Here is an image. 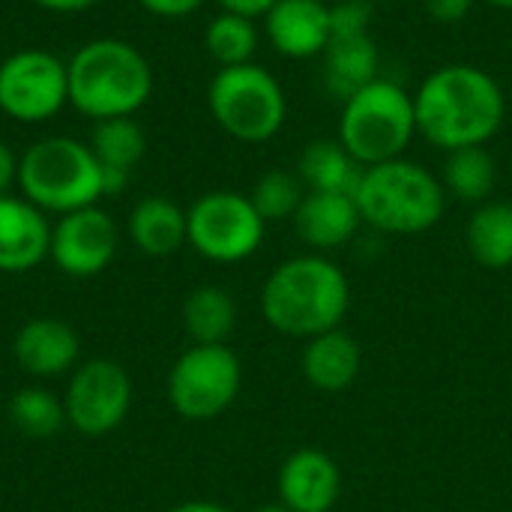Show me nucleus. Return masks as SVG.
Instances as JSON below:
<instances>
[{"label": "nucleus", "instance_id": "f257e3e1", "mask_svg": "<svg viewBox=\"0 0 512 512\" xmlns=\"http://www.w3.org/2000/svg\"><path fill=\"white\" fill-rule=\"evenodd\" d=\"M417 135L432 147H486L507 117L501 84L474 63H447L423 78L414 93Z\"/></svg>", "mask_w": 512, "mask_h": 512}, {"label": "nucleus", "instance_id": "f03ea898", "mask_svg": "<svg viewBox=\"0 0 512 512\" xmlns=\"http://www.w3.org/2000/svg\"><path fill=\"white\" fill-rule=\"evenodd\" d=\"M351 285L342 267L318 252L282 261L261 288L264 321L294 339H312L342 327Z\"/></svg>", "mask_w": 512, "mask_h": 512}, {"label": "nucleus", "instance_id": "7ed1b4c3", "mask_svg": "<svg viewBox=\"0 0 512 512\" xmlns=\"http://www.w3.org/2000/svg\"><path fill=\"white\" fill-rule=\"evenodd\" d=\"M66 69L69 105L93 123L132 117L153 93L150 60L126 39H90L72 54Z\"/></svg>", "mask_w": 512, "mask_h": 512}, {"label": "nucleus", "instance_id": "20e7f679", "mask_svg": "<svg viewBox=\"0 0 512 512\" xmlns=\"http://www.w3.org/2000/svg\"><path fill=\"white\" fill-rule=\"evenodd\" d=\"M363 225L384 234H426L432 231L447 207L444 183L411 159H390L363 171L354 192Z\"/></svg>", "mask_w": 512, "mask_h": 512}, {"label": "nucleus", "instance_id": "39448f33", "mask_svg": "<svg viewBox=\"0 0 512 512\" xmlns=\"http://www.w3.org/2000/svg\"><path fill=\"white\" fill-rule=\"evenodd\" d=\"M21 195L42 213H72L105 198L102 165L87 141L51 135L24 150L18 159Z\"/></svg>", "mask_w": 512, "mask_h": 512}, {"label": "nucleus", "instance_id": "423d86ee", "mask_svg": "<svg viewBox=\"0 0 512 512\" xmlns=\"http://www.w3.org/2000/svg\"><path fill=\"white\" fill-rule=\"evenodd\" d=\"M414 135V93L390 78H375L342 102L336 138L363 168L402 159Z\"/></svg>", "mask_w": 512, "mask_h": 512}, {"label": "nucleus", "instance_id": "0eeeda50", "mask_svg": "<svg viewBox=\"0 0 512 512\" xmlns=\"http://www.w3.org/2000/svg\"><path fill=\"white\" fill-rule=\"evenodd\" d=\"M207 105L216 126L243 144L276 138L288 117V99L279 78L258 63L219 69L207 87Z\"/></svg>", "mask_w": 512, "mask_h": 512}, {"label": "nucleus", "instance_id": "6e6552de", "mask_svg": "<svg viewBox=\"0 0 512 512\" xmlns=\"http://www.w3.org/2000/svg\"><path fill=\"white\" fill-rule=\"evenodd\" d=\"M243 387L240 357L228 345H192L168 372V402L189 423L222 417Z\"/></svg>", "mask_w": 512, "mask_h": 512}, {"label": "nucleus", "instance_id": "1a4fd4ad", "mask_svg": "<svg viewBox=\"0 0 512 512\" xmlns=\"http://www.w3.org/2000/svg\"><path fill=\"white\" fill-rule=\"evenodd\" d=\"M267 222L249 195L216 189L186 210V243L213 264H240L264 243Z\"/></svg>", "mask_w": 512, "mask_h": 512}, {"label": "nucleus", "instance_id": "9d476101", "mask_svg": "<svg viewBox=\"0 0 512 512\" xmlns=\"http://www.w3.org/2000/svg\"><path fill=\"white\" fill-rule=\"evenodd\" d=\"M69 105V69L45 48H21L0 63V111L18 123H45Z\"/></svg>", "mask_w": 512, "mask_h": 512}, {"label": "nucleus", "instance_id": "9b49d317", "mask_svg": "<svg viewBox=\"0 0 512 512\" xmlns=\"http://www.w3.org/2000/svg\"><path fill=\"white\" fill-rule=\"evenodd\" d=\"M63 405H66V423L75 432L87 438L108 435L129 417L132 381L126 369L114 360L105 357L87 360L72 372Z\"/></svg>", "mask_w": 512, "mask_h": 512}, {"label": "nucleus", "instance_id": "f8f14e48", "mask_svg": "<svg viewBox=\"0 0 512 512\" xmlns=\"http://www.w3.org/2000/svg\"><path fill=\"white\" fill-rule=\"evenodd\" d=\"M120 234L117 222L102 207H81L63 213L51 225V252L48 258L60 273L72 279H90L111 267L117 258Z\"/></svg>", "mask_w": 512, "mask_h": 512}, {"label": "nucleus", "instance_id": "ddd939ff", "mask_svg": "<svg viewBox=\"0 0 512 512\" xmlns=\"http://www.w3.org/2000/svg\"><path fill=\"white\" fill-rule=\"evenodd\" d=\"M342 495V471L324 450L303 447L279 468V501L291 512H330Z\"/></svg>", "mask_w": 512, "mask_h": 512}, {"label": "nucleus", "instance_id": "4468645a", "mask_svg": "<svg viewBox=\"0 0 512 512\" xmlns=\"http://www.w3.org/2000/svg\"><path fill=\"white\" fill-rule=\"evenodd\" d=\"M264 36L291 60L321 57L330 45V3L321 0H279L264 15Z\"/></svg>", "mask_w": 512, "mask_h": 512}, {"label": "nucleus", "instance_id": "2eb2a0df", "mask_svg": "<svg viewBox=\"0 0 512 512\" xmlns=\"http://www.w3.org/2000/svg\"><path fill=\"white\" fill-rule=\"evenodd\" d=\"M51 252L48 216L24 195H0V273H27Z\"/></svg>", "mask_w": 512, "mask_h": 512}, {"label": "nucleus", "instance_id": "dca6fc26", "mask_svg": "<svg viewBox=\"0 0 512 512\" xmlns=\"http://www.w3.org/2000/svg\"><path fill=\"white\" fill-rule=\"evenodd\" d=\"M81 339L60 318H33L12 339L15 363L33 378H57L78 363Z\"/></svg>", "mask_w": 512, "mask_h": 512}, {"label": "nucleus", "instance_id": "f3484780", "mask_svg": "<svg viewBox=\"0 0 512 512\" xmlns=\"http://www.w3.org/2000/svg\"><path fill=\"white\" fill-rule=\"evenodd\" d=\"M291 222H294L297 237L321 255V252L351 243L363 225V216H360L354 195L306 192Z\"/></svg>", "mask_w": 512, "mask_h": 512}, {"label": "nucleus", "instance_id": "a211bd4d", "mask_svg": "<svg viewBox=\"0 0 512 512\" xmlns=\"http://www.w3.org/2000/svg\"><path fill=\"white\" fill-rule=\"evenodd\" d=\"M360 369H363V351H360V342L348 330L336 327V330L306 339L303 375L315 390L342 393L357 381Z\"/></svg>", "mask_w": 512, "mask_h": 512}, {"label": "nucleus", "instance_id": "6ab92c4d", "mask_svg": "<svg viewBox=\"0 0 512 512\" xmlns=\"http://www.w3.org/2000/svg\"><path fill=\"white\" fill-rule=\"evenodd\" d=\"M324 87L330 96L345 102L360 87L381 78V51L372 33L360 36H336L324 48Z\"/></svg>", "mask_w": 512, "mask_h": 512}, {"label": "nucleus", "instance_id": "aec40b11", "mask_svg": "<svg viewBox=\"0 0 512 512\" xmlns=\"http://www.w3.org/2000/svg\"><path fill=\"white\" fill-rule=\"evenodd\" d=\"M129 240L150 258H168L186 243V210L171 198H141L129 213Z\"/></svg>", "mask_w": 512, "mask_h": 512}, {"label": "nucleus", "instance_id": "412c9836", "mask_svg": "<svg viewBox=\"0 0 512 512\" xmlns=\"http://www.w3.org/2000/svg\"><path fill=\"white\" fill-rule=\"evenodd\" d=\"M363 165L342 147L339 138L309 141L297 162V177L306 192H339L354 195L363 180Z\"/></svg>", "mask_w": 512, "mask_h": 512}, {"label": "nucleus", "instance_id": "4be33fe9", "mask_svg": "<svg viewBox=\"0 0 512 512\" xmlns=\"http://www.w3.org/2000/svg\"><path fill=\"white\" fill-rule=\"evenodd\" d=\"M468 252L477 264L489 270L512 267V204L510 201H486L474 210L465 228Z\"/></svg>", "mask_w": 512, "mask_h": 512}, {"label": "nucleus", "instance_id": "5701e85b", "mask_svg": "<svg viewBox=\"0 0 512 512\" xmlns=\"http://www.w3.org/2000/svg\"><path fill=\"white\" fill-rule=\"evenodd\" d=\"M183 327L195 345H225L237 327L234 297L219 285H201L183 300Z\"/></svg>", "mask_w": 512, "mask_h": 512}, {"label": "nucleus", "instance_id": "b1692460", "mask_svg": "<svg viewBox=\"0 0 512 512\" xmlns=\"http://www.w3.org/2000/svg\"><path fill=\"white\" fill-rule=\"evenodd\" d=\"M498 180L495 156L486 147L450 150L444 162V189L465 204H486Z\"/></svg>", "mask_w": 512, "mask_h": 512}, {"label": "nucleus", "instance_id": "393cba45", "mask_svg": "<svg viewBox=\"0 0 512 512\" xmlns=\"http://www.w3.org/2000/svg\"><path fill=\"white\" fill-rule=\"evenodd\" d=\"M87 144L102 168L129 174L147 150V135L135 123V117H111L93 123Z\"/></svg>", "mask_w": 512, "mask_h": 512}, {"label": "nucleus", "instance_id": "a878e982", "mask_svg": "<svg viewBox=\"0 0 512 512\" xmlns=\"http://www.w3.org/2000/svg\"><path fill=\"white\" fill-rule=\"evenodd\" d=\"M9 420L21 435L33 441H45L63 432L66 405L45 387H21L9 399Z\"/></svg>", "mask_w": 512, "mask_h": 512}, {"label": "nucleus", "instance_id": "bb28decb", "mask_svg": "<svg viewBox=\"0 0 512 512\" xmlns=\"http://www.w3.org/2000/svg\"><path fill=\"white\" fill-rule=\"evenodd\" d=\"M258 39H261V33H258L255 21L234 15V12H219L204 30V48L219 63V69L252 63V57L258 51Z\"/></svg>", "mask_w": 512, "mask_h": 512}, {"label": "nucleus", "instance_id": "cd10ccee", "mask_svg": "<svg viewBox=\"0 0 512 512\" xmlns=\"http://www.w3.org/2000/svg\"><path fill=\"white\" fill-rule=\"evenodd\" d=\"M303 195H306V186L300 183L297 174H291V171H267L252 186L249 201L255 204V210L261 213L264 222H282V219H294Z\"/></svg>", "mask_w": 512, "mask_h": 512}, {"label": "nucleus", "instance_id": "c85d7f7f", "mask_svg": "<svg viewBox=\"0 0 512 512\" xmlns=\"http://www.w3.org/2000/svg\"><path fill=\"white\" fill-rule=\"evenodd\" d=\"M372 27V0H336L330 3V39L360 36Z\"/></svg>", "mask_w": 512, "mask_h": 512}, {"label": "nucleus", "instance_id": "c756f323", "mask_svg": "<svg viewBox=\"0 0 512 512\" xmlns=\"http://www.w3.org/2000/svg\"><path fill=\"white\" fill-rule=\"evenodd\" d=\"M477 0H426V12L438 24H459L474 9Z\"/></svg>", "mask_w": 512, "mask_h": 512}, {"label": "nucleus", "instance_id": "7c9ffc66", "mask_svg": "<svg viewBox=\"0 0 512 512\" xmlns=\"http://www.w3.org/2000/svg\"><path fill=\"white\" fill-rule=\"evenodd\" d=\"M150 15L159 18H186L192 12H198L207 0H138Z\"/></svg>", "mask_w": 512, "mask_h": 512}, {"label": "nucleus", "instance_id": "2f4dec72", "mask_svg": "<svg viewBox=\"0 0 512 512\" xmlns=\"http://www.w3.org/2000/svg\"><path fill=\"white\" fill-rule=\"evenodd\" d=\"M222 12H234V15H243V18H264L279 0H216Z\"/></svg>", "mask_w": 512, "mask_h": 512}, {"label": "nucleus", "instance_id": "473e14b6", "mask_svg": "<svg viewBox=\"0 0 512 512\" xmlns=\"http://www.w3.org/2000/svg\"><path fill=\"white\" fill-rule=\"evenodd\" d=\"M12 183H18V156L6 141H0V195H9Z\"/></svg>", "mask_w": 512, "mask_h": 512}, {"label": "nucleus", "instance_id": "72a5a7b5", "mask_svg": "<svg viewBox=\"0 0 512 512\" xmlns=\"http://www.w3.org/2000/svg\"><path fill=\"white\" fill-rule=\"evenodd\" d=\"M36 3L39 9H48V12H84L90 6H96L99 0H30Z\"/></svg>", "mask_w": 512, "mask_h": 512}, {"label": "nucleus", "instance_id": "f704fd0d", "mask_svg": "<svg viewBox=\"0 0 512 512\" xmlns=\"http://www.w3.org/2000/svg\"><path fill=\"white\" fill-rule=\"evenodd\" d=\"M171 512H231L228 507L216 504V501H186V504H177Z\"/></svg>", "mask_w": 512, "mask_h": 512}, {"label": "nucleus", "instance_id": "c9c22d12", "mask_svg": "<svg viewBox=\"0 0 512 512\" xmlns=\"http://www.w3.org/2000/svg\"><path fill=\"white\" fill-rule=\"evenodd\" d=\"M252 512H291V510L279 501V504H264V507H258V510H252Z\"/></svg>", "mask_w": 512, "mask_h": 512}, {"label": "nucleus", "instance_id": "e433bc0d", "mask_svg": "<svg viewBox=\"0 0 512 512\" xmlns=\"http://www.w3.org/2000/svg\"><path fill=\"white\" fill-rule=\"evenodd\" d=\"M489 6H495V9H512V0H486Z\"/></svg>", "mask_w": 512, "mask_h": 512}, {"label": "nucleus", "instance_id": "4c0bfd02", "mask_svg": "<svg viewBox=\"0 0 512 512\" xmlns=\"http://www.w3.org/2000/svg\"><path fill=\"white\" fill-rule=\"evenodd\" d=\"M372 3H402V0H372Z\"/></svg>", "mask_w": 512, "mask_h": 512}, {"label": "nucleus", "instance_id": "58836bf2", "mask_svg": "<svg viewBox=\"0 0 512 512\" xmlns=\"http://www.w3.org/2000/svg\"><path fill=\"white\" fill-rule=\"evenodd\" d=\"M321 3H336V0H321Z\"/></svg>", "mask_w": 512, "mask_h": 512}]
</instances>
